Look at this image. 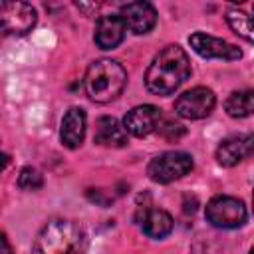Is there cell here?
<instances>
[{
    "label": "cell",
    "mask_w": 254,
    "mask_h": 254,
    "mask_svg": "<svg viewBox=\"0 0 254 254\" xmlns=\"http://www.w3.org/2000/svg\"><path fill=\"white\" fill-rule=\"evenodd\" d=\"M141 228L149 238H165L173 230V216L161 208H149L143 214Z\"/></svg>",
    "instance_id": "9a60e30c"
},
{
    "label": "cell",
    "mask_w": 254,
    "mask_h": 254,
    "mask_svg": "<svg viewBox=\"0 0 254 254\" xmlns=\"http://www.w3.org/2000/svg\"><path fill=\"white\" fill-rule=\"evenodd\" d=\"M254 151L252 135H234L224 139L216 149V161L222 167H236L244 159H248Z\"/></svg>",
    "instance_id": "8fae6325"
},
{
    "label": "cell",
    "mask_w": 254,
    "mask_h": 254,
    "mask_svg": "<svg viewBox=\"0 0 254 254\" xmlns=\"http://www.w3.org/2000/svg\"><path fill=\"white\" fill-rule=\"evenodd\" d=\"M0 254H12V246L2 232H0Z\"/></svg>",
    "instance_id": "ffe728a7"
},
{
    "label": "cell",
    "mask_w": 254,
    "mask_h": 254,
    "mask_svg": "<svg viewBox=\"0 0 254 254\" xmlns=\"http://www.w3.org/2000/svg\"><path fill=\"white\" fill-rule=\"evenodd\" d=\"M85 111L81 107H69L62 119L60 139L67 149H77L85 139Z\"/></svg>",
    "instance_id": "4fadbf2b"
},
{
    "label": "cell",
    "mask_w": 254,
    "mask_h": 254,
    "mask_svg": "<svg viewBox=\"0 0 254 254\" xmlns=\"http://www.w3.org/2000/svg\"><path fill=\"white\" fill-rule=\"evenodd\" d=\"M125 22L119 14H105L95 24L93 40L101 50H113L125 40Z\"/></svg>",
    "instance_id": "7c38bea8"
},
{
    "label": "cell",
    "mask_w": 254,
    "mask_h": 254,
    "mask_svg": "<svg viewBox=\"0 0 254 254\" xmlns=\"http://www.w3.org/2000/svg\"><path fill=\"white\" fill-rule=\"evenodd\" d=\"M189 44L190 48L202 56V58H216V60H240L242 58V52L234 46V44H228L226 40H220V38H214V36H208L204 32H196L189 38Z\"/></svg>",
    "instance_id": "ba28073f"
},
{
    "label": "cell",
    "mask_w": 254,
    "mask_h": 254,
    "mask_svg": "<svg viewBox=\"0 0 254 254\" xmlns=\"http://www.w3.org/2000/svg\"><path fill=\"white\" fill-rule=\"evenodd\" d=\"M42 185H44V179H42V175L34 167H24L20 171L18 187L22 190H38V189H42Z\"/></svg>",
    "instance_id": "ac0fdd59"
},
{
    "label": "cell",
    "mask_w": 254,
    "mask_h": 254,
    "mask_svg": "<svg viewBox=\"0 0 254 254\" xmlns=\"http://www.w3.org/2000/svg\"><path fill=\"white\" fill-rule=\"evenodd\" d=\"M190 75V60L187 52L177 46H165L145 71V85L155 95H171Z\"/></svg>",
    "instance_id": "6da1fadb"
},
{
    "label": "cell",
    "mask_w": 254,
    "mask_h": 254,
    "mask_svg": "<svg viewBox=\"0 0 254 254\" xmlns=\"http://www.w3.org/2000/svg\"><path fill=\"white\" fill-rule=\"evenodd\" d=\"M214 103H216L214 91L198 85V87H192V89H189L177 97L175 111L183 119H202V117L212 113Z\"/></svg>",
    "instance_id": "52a82bcc"
},
{
    "label": "cell",
    "mask_w": 254,
    "mask_h": 254,
    "mask_svg": "<svg viewBox=\"0 0 254 254\" xmlns=\"http://www.w3.org/2000/svg\"><path fill=\"white\" fill-rule=\"evenodd\" d=\"M97 145L103 147H125L127 145V131L123 125L109 115H103L95 121V135H93Z\"/></svg>",
    "instance_id": "5bb4252c"
},
{
    "label": "cell",
    "mask_w": 254,
    "mask_h": 254,
    "mask_svg": "<svg viewBox=\"0 0 254 254\" xmlns=\"http://www.w3.org/2000/svg\"><path fill=\"white\" fill-rule=\"evenodd\" d=\"M161 125V109L155 105H137L123 117V129L133 137H147Z\"/></svg>",
    "instance_id": "30bf717a"
},
{
    "label": "cell",
    "mask_w": 254,
    "mask_h": 254,
    "mask_svg": "<svg viewBox=\"0 0 254 254\" xmlns=\"http://www.w3.org/2000/svg\"><path fill=\"white\" fill-rule=\"evenodd\" d=\"M192 167H194V163L189 153L167 151V153H161L159 157L151 159V163L147 167V175L151 181L167 185V183H173V181L189 175L192 171Z\"/></svg>",
    "instance_id": "5b68a950"
},
{
    "label": "cell",
    "mask_w": 254,
    "mask_h": 254,
    "mask_svg": "<svg viewBox=\"0 0 254 254\" xmlns=\"http://www.w3.org/2000/svg\"><path fill=\"white\" fill-rule=\"evenodd\" d=\"M224 109L234 119H242V117L252 115V111H254V93L250 89L232 91L224 101Z\"/></svg>",
    "instance_id": "2e32d148"
},
{
    "label": "cell",
    "mask_w": 254,
    "mask_h": 254,
    "mask_svg": "<svg viewBox=\"0 0 254 254\" xmlns=\"http://www.w3.org/2000/svg\"><path fill=\"white\" fill-rule=\"evenodd\" d=\"M36 10L28 2H0V34L26 36L36 26Z\"/></svg>",
    "instance_id": "8992f818"
},
{
    "label": "cell",
    "mask_w": 254,
    "mask_h": 254,
    "mask_svg": "<svg viewBox=\"0 0 254 254\" xmlns=\"http://www.w3.org/2000/svg\"><path fill=\"white\" fill-rule=\"evenodd\" d=\"M226 22H228V26H230V30L236 34V36H240L242 40H246V42H252L254 40V32H252V18L246 14V12H242V10H238V8H228V12H226Z\"/></svg>",
    "instance_id": "e0dca14e"
},
{
    "label": "cell",
    "mask_w": 254,
    "mask_h": 254,
    "mask_svg": "<svg viewBox=\"0 0 254 254\" xmlns=\"http://www.w3.org/2000/svg\"><path fill=\"white\" fill-rule=\"evenodd\" d=\"M161 131H163L165 137H169V139H177V137H181V135L185 133V127L179 125V123H167V127H161Z\"/></svg>",
    "instance_id": "d6986e66"
},
{
    "label": "cell",
    "mask_w": 254,
    "mask_h": 254,
    "mask_svg": "<svg viewBox=\"0 0 254 254\" xmlns=\"http://www.w3.org/2000/svg\"><path fill=\"white\" fill-rule=\"evenodd\" d=\"M127 85V71L115 60H97L93 62L83 77L85 93L95 103H109L117 99Z\"/></svg>",
    "instance_id": "3957f363"
},
{
    "label": "cell",
    "mask_w": 254,
    "mask_h": 254,
    "mask_svg": "<svg viewBox=\"0 0 254 254\" xmlns=\"http://www.w3.org/2000/svg\"><path fill=\"white\" fill-rule=\"evenodd\" d=\"M8 163H10V157H8L6 153H2V151H0V173L8 167Z\"/></svg>",
    "instance_id": "44dd1931"
},
{
    "label": "cell",
    "mask_w": 254,
    "mask_h": 254,
    "mask_svg": "<svg viewBox=\"0 0 254 254\" xmlns=\"http://www.w3.org/2000/svg\"><path fill=\"white\" fill-rule=\"evenodd\" d=\"M204 216L214 228L230 230V228H238L246 222L248 210H246L244 200H240L236 196H228V194H218L206 202Z\"/></svg>",
    "instance_id": "277c9868"
},
{
    "label": "cell",
    "mask_w": 254,
    "mask_h": 254,
    "mask_svg": "<svg viewBox=\"0 0 254 254\" xmlns=\"http://www.w3.org/2000/svg\"><path fill=\"white\" fill-rule=\"evenodd\" d=\"M119 16L123 18L125 28L137 36L151 32L157 24V10L149 2H127L121 6Z\"/></svg>",
    "instance_id": "9c48e42d"
},
{
    "label": "cell",
    "mask_w": 254,
    "mask_h": 254,
    "mask_svg": "<svg viewBox=\"0 0 254 254\" xmlns=\"http://www.w3.org/2000/svg\"><path fill=\"white\" fill-rule=\"evenodd\" d=\"M87 234L81 224L73 220L48 222L34 240V254H85Z\"/></svg>",
    "instance_id": "7a4b0ae2"
}]
</instances>
